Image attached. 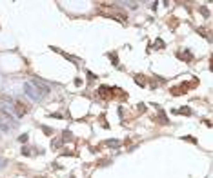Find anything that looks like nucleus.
I'll list each match as a JSON object with an SVG mask.
<instances>
[{"label":"nucleus","instance_id":"obj_15","mask_svg":"<svg viewBox=\"0 0 213 178\" xmlns=\"http://www.w3.org/2000/svg\"><path fill=\"white\" fill-rule=\"evenodd\" d=\"M155 47H164V42H162V40H155Z\"/></svg>","mask_w":213,"mask_h":178},{"label":"nucleus","instance_id":"obj_10","mask_svg":"<svg viewBox=\"0 0 213 178\" xmlns=\"http://www.w3.org/2000/svg\"><path fill=\"white\" fill-rule=\"evenodd\" d=\"M135 82L139 85H146V76H142V75H135Z\"/></svg>","mask_w":213,"mask_h":178},{"label":"nucleus","instance_id":"obj_19","mask_svg":"<svg viewBox=\"0 0 213 178\" xmlns=\"http://www.w3.org/2000/svg\"><path fill=\"white\" fill-rule=\"evenodd\" d=\"M201 11H202V15H204V17H208V15H210V11L206 9V7H202V9H201Z\"/></svg>","mask_w":213,"mask_h":178},{"label":"nucleus","instance_id":"obj_4","mask_svg":"<svg viewBox=\"0 0 213 178\" xmlns=\"http://www.w3.org/2000/svg\"><path fill=\"white\" fill-rule=\"evenodd\" d=\"M197 85V80H193V82H182L181 85H175V87H171V94H175V96H179V94H184L188 89H191Z\"/></svg>","mask_w":213,"mask_h":178},{"label":"nucleus","instance_id":"obj_9","mask_svg":"<svg viewBox=\"0 0 213 178\" xmlns=\"http://www.w3.org/2000/svg\"><path fill=\"white\" fill-rule=\"evenodd\" d=\"M173 113H177V115H191V109L190 107H182V109H175Z\"/></svg>","mask_w":213,"mask_h":178},{"label":"nucleus","instance_id":"obj_18","mask_svg":"<svg viewBox=\"0 0 213 178\" xmlns=\"http://www.w3.org/2000/svg\"><path fill=\"white\" fill-rule=\"evenodd\" d=\"M6 164H7V162H6V160H4V158H0V169L4 167V166H6Z\"/></svg>","mask_w":213,"mask_h":178},{"label":"nucleus","instance_id":"obj_16","mask_svg":"<svg viewBox=\"0 0 213 178\" xmlns=\"http://www.w3.org/2000/svg\"><path fill=\"white\" fill-rule=\"evenodd\" d=\"M42 131H44V133H46V135H51V133H53V131H51L49 127H42Z\"/></svg>","mask_w":213,"mask_h":178},{"label":"nucleus","instance_id":"obj_1","mask_svg":"<svg viewBox=\"0 0 213 178\" xmlns=\"http://www.w3.org/2000/svg\"><path fill=\"white\" fill-rule=\"evenodd\" d=\"M97 93H98V96H100V98H104V100H111V98H115V96L126 98L124 91H120V89H117V87H107V85H100Z\"/></svg>","mask_w":213,"mask_h":178},{"label":"nucleus","instance_id":"obj_3","mask_svg":"<svg viewBox=\"0 0 213 178\" xmlns=\"http://www.w3.org/2000/svg\"><path fill=\"white\" fill-rule=\"evenodd\" d=\"M97 11H98L100 15H104V17H113V18H118L120 22H126V15L120 13V11H117L115 7L111 9V7H107V6H100Z\"/></svg>","mask_w":213,"mask_h":178},{"label":"nucleus","instance_id":"obj_8","mask_svg":"<svg viewBox=\"0 0 213 178\" xmlns=\"http://www.w3.org/2000/svg\"><path fill=\"white\" fill-rule=\"evenodd\" d=\"M177 56H179V58H182V60H188V62H190V60H193V55L190 51H179L177 53Z\"/></svg>","mask_w":213,"mask_h":178},{"label":"nucleus","instance_id":"obj_7","mask_svg":"<svg viewBox=\"0 0 213 178\" xmlns=\"http://www.w3.org/2000/svg\"><path fill=\"white\" fill-rule=\"evenodd\" d=\"M13 111L17 113V116H24L26 111H27V107L22 104V102H13Z\"/></svg>","mask_w":213,"mask_h":178},{"label":"nucleus","instance_id":"obj_2","mask_svg":"<svg viewBox=\"0 0 213 178\" xmlns=\"http://www.w3.org/2000/svg\"><path fill=\"white\" fill-rule=\"evenodd\" d=\"M18 126V122L6 111H0V129L2 131H9V129H15Z\"/></svg>","mask_w":213,"mask_h":178},{"label":"nucleus","instance_id":"obj_14","mask_svg":"<svg viewBox=\"0 0 213 178\" xmlns=\"http://www.w3.org/2000/svg\"><path fill=\"white\" fill-rule=\"evenodd\" d=\"M159 120H160V124H168V118H166L162 109H159Z\"/></svg>","mask_w":213,"mask_h":178},{"label":"nucleus","instance_id":"obj_6","mask_svg":"<svg viewBox=\"0 0 213 178\" xmlns=\"http://www.w3.org/2000/svg\"><path fill=\"white\" fill-rule=\"evenodd\" d=\"M33 85H35V89L40 93V89H42V94H47L49 93V85L46 84V82H42L40 78H33V82H31Z\"/></svg>","mask_w":213,"mask_h":178},{"label":"nucleus","instance_id":"obj_20","mask_svg":"<svg viewBox=\"0 0 213 178\" xmlns=\"http://www.w3.org/2000/svg\"><path fill=\"white\" fill-rule=\"evenodd\" d=\"M184 140H190V142H193V144L197 142V140H195V138H191V136H184Z\"/></svg>","mask_w":213,"mask_h":178},{"label":"nucleus","instance_id":"obj_12","mask_svg":"<svg viewBox=\"0 0 213 178\" xmlns=\"http://www.w3.org/2000/svg\"><path fill=\"white\" fill-rule=\"evenodd\" d=\"M107 56L111 58V62H113V65H117V67L120 65V64H118V56H117V53H109Z\"/></svg>","mask_w":213,"mask_h":178},{"label":"nucleus","instance_id":"obj_5","mask_svg":"<svg viewBox=\"0 0 213 178\" xmlns=\"http://www.w3.org/2000/svg\"><path fill=\"white\" fill-rule=\"evenodd\" d=\"M24 91H26V94H27L31 100H35V102H38V100L42 98V94L35 89V85H33L31 82H26V84H24Z\"/></svg>","mask_w":213,"mask_h":178},{"label":"nucleus","instance_id":"obj_11","mask_svg":"<svg viewBox=\"0 0 213 178\" xmlns=\"http://www.w3.org/2000/svg\"><path fill=\"white\" fill-rule=\"evenodd\" d=\"M104 144H106L107 147H118V146H120V142H118V140H115V138H113V140H106Z\"/></svg>","mask_w":213,"mask_h":178},{"label":"nucleus","instance_id":"obj_13","mask_svg":"<svg viewBox=\"0 0 213 178\" xmlns=\"http://www.w3.org/2000/svg\"><path fill=\"white\" fill-rule=\"evenodd\" d=\"M62 144H64V138H58V140H53V142H51V147H53V149H58Z\"/></svg>","mask_w":213,"mask_h":178},{"label":"nucleus","instance_id":"obj_17","mask_svg":"<svg viewBox=\"0 0 213 178\" xmlns=\"http://www.w3.org/2000/svg\"><path fill=\"white\" fill-rule=\"evenodd\" d=\"M18 140H20V142H27V135H22V136H18Z\"/></svg>","mask_w":213,"mask_h":178}]
</instances>
